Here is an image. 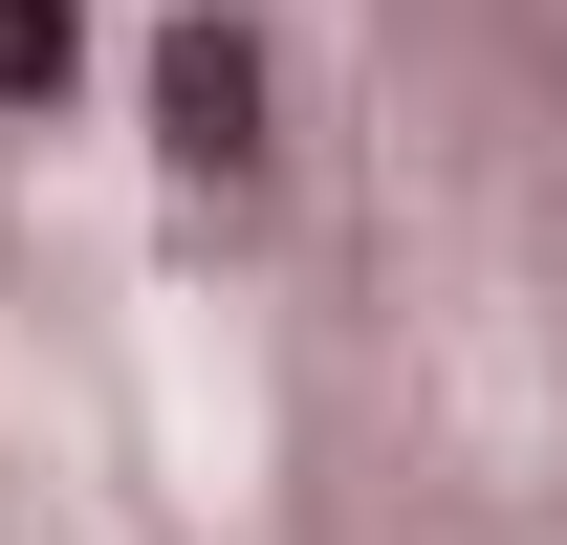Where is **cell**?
Instances as JSON below:
<instances>
[{"instance_id":"7a4b0ae2","label":"cell","mask_w":567,"mask_h":545,"mask_svg":"<svg viewBox=\"0 0 567 545\" xmlns=\"http://www.w3.org/2000/svg\"><path fill=\"white\" fill-rule=\"evenodd\" d=\"M0 88H66V0H0Z\"/></svg>"},{"instance_id":"6da1fadb","label":"cell","mask_w":567,"mask_h":545,"mask_svg":"<svg viewBox=\"0 0 567 545\" xmlns=\"http://www.w3.org/2000/svg\"><path fill=\"white\" fill-rule=\"evenodd\" d=\"M153 88H175V153H240V132H262V66H240L218 22H175V66H153Z\"/></svg>"}]
</instances>
